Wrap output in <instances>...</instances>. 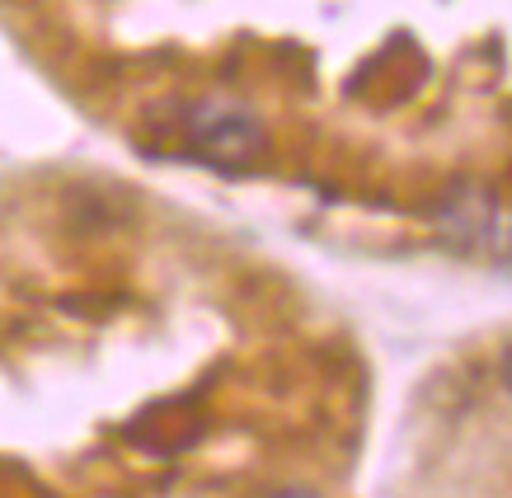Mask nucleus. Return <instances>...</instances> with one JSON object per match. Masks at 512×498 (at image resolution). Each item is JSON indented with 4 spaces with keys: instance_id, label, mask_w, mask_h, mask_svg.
<instances>
[{
    "instance_id": "obj_2",
    "label": "nucleus",
    "mask_w": 512,
    "mask_h": 498,
    "mask_svg": "<svg viewBox=\"0 0 512 498\" xmlns=\"http://www.w3.org/2000/svg\"><path fill=\"white\" fill-rule=\"evenodd\" d=\"M268 498H320V494H311V489H296V484H292V489H278V494H268Z\"/></svg>"
},
{
    "instance_id": "obj_1",
    "label": "nucleus",
    "mask_w": 512,
    "mask_h": 498,
    "mask_svg": "<svg viewBox=\"0 0 512 498\" xmlns=\"http://www.w3.org/2000/svg\"><path fill=\"white\" fill-rule=\"evenodd\" d=\"M184 137H188V156L207 160V165H249V160L264 156V123L254 118L240 104H221V99H207V104H193L184 113Z\"/></svg>"
}]
</instances>
